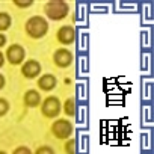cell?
Masks as SVG:
<instances>
[{
	"label": "cell",
	"instance_id": "22",
	"mask_svg": "<svg viewBox=\"0 0 154 154\" xmlns=\"http://www.w3.org/2000/svg\"><path fill=\"white\" fill-rule=\"evenodd\" d=\"M139 8V3L137 2H116L115 3V11L118 12H136Z\"/></svg>",
	"mask_w": 154,
	"mask_h": 154
},
{
	"label": "cell",
	"instance_id": "11",
	"mask_svg": "<svg viewBox=\"0 0 154 154\" xmlns=\"http://www.w3.org/2000/svg\"><path fill=\"white\" fill-rule=\"evenodd\" d=\"M152 72V51L140 53V74L142 77H151Z\"/></svg>",
	"mask_w": 154,
	"mask_h": 154
},
{
	"label": "cell",
	"instance_id": "31",
	"mask_svg": "<svg viewBox=\"0 0 154 154\" xmlns=\"http://www.w3.org/2000/svg\"><path fill=\"white\" fill-rule=\"evenodd\" d=\"M3 45H6V36L3 33H0V47H3Z\"/></svg>",
	"mask_w": 154,
	"mask_h": 154
},
{
	"label": "cell",
	"instance_id": "35",
	"mask_svg": "<svg viewBox=\"0 0 154 154\" xmlns=\"http://www.w3.org/2000/svg\"><path fill=\"white\" fill-rule=\"evenodd\" d=\"M145 154H149V152H145Z\"/></svg>",
	"mask_w": 154,
	"mask_h": 154
},
{
	"label": "cell",
	"instance_id": "1",
	"mask_svg": "<svg viewBox=\"0 0 154 154\" xmlns=\"http://www.w3.org/2000/svg\"><path fill=\"white\" fill-rule=\"evenodd\" d=\"M48 32V21L41 17V15H33L26 21V33L33 38V39H39L44 38Z\"/></svg>",
	"mask_w": 154,
	"mask_h": 154
},
{
	"label": "cell",
	"instance_id": "21",
	"mask_svg": "<svg viewBox=\"0 0 154 154\" xmlns=\"http://www.w3.org/2000/svg\"><path fill=\"white\" fill-rule=\"evenodd\" d=\"M139 8H140V15H142V23L151 24L152 23V3L143 2V3H139Z\"/></svg>",
	"mask_w": 154,
	"mask_h": 154
},
{
	"label": "cell",
	"instance_id": "3",
	"mask_svg": "<svg viewBox=\"0 0 154 154\" xmlns=\"http://www.w3.org/2000/svg\"><path fill=\"white\" fill-rule=\"evenodd\" d=\"M72 131H74V127H72V122L69 119L60 118L51 124V133L56 139H62V140L69 139L72 136Z\"/></svg>",
	"mask_w": 154,
	"mask_h": 154
},
{
	"label": "cell",
	"instance_id": "6",
	"mask_svg": "<svg viewBox=\"0 0 154 154\" xmlns=\"http://www.w3.org/2000/svg\"><path fill=\"white\" fill-rule=\"evenodd\" d=\"M6 57H8V62L12 63V65H20L24 57H26V51L24 48L20 45V44H12L8 47V51H6Z\"/></svg>",
	"mask_w": 154,
	"mask_h": 154
},
{
	"label": "cell",
	"instance_id": "23",
	"mask_svg": "<svg viewBox=\"0 0 154 154\" xmlns=\"http://www.w3.org/2000/svg\"><path fill=\"white\" fill-rule=\"evenodd\" d=\"M79 151L80 154H88L89 151V136L86 133V130H80L79 131Z\"/></svg>",
	"mask_w": 154,
	"mask_h": 154
},
{
	"label": "cell",
	"instance_id": "2",
	"mask_svg": "<svg viewBox=\"0 0 154 154\" xmlns=\"http://www.w3.org/2000/svg\"><path fill=\"white\" fill-rule=\"evenodd\" d=\"M44 12L47 15L48 20L51 21H60L63 18L68 17L69 12V6L66 2H62V0H51V2H47L44 6Z\"/></svg>",
	"mask_w": 154,
	"mask_h": 154
},
{
	"label": "cell",
	"instance_id": "26",
	"mask_svg": "<svg viewBox=\"0 0 154 154\" xmlns=\"http://www.w3.org/2000/svg\"><path fill=\"white\" fill-rule=\"evenodd\" d=\"M75 148H77V140L72 139V137L66 139V142H65V152L66 154H75L77 152Z\"/></svg>",
	"mask_w": 154,
	"mask_h": 154
},
{
	"label": "cell",
	"instance_id": "20",
	"mask_svg": "<svg viewBox=\"0 0 154 154\" xmlns=\"http://www.w3.org/2000/svg\"><path fill=\"white\" fill-rule=\"evenodd\" d=\"M23 101H24V104H26L27 107H36V106L41 104V95H39L38 91H35V89H29V91L24 94Z\"/></svg>",
	"mask_w": 154,
	"mask_h": 154
},
{
	"label": "cell",
	"instance_id": "19",
	"mask_svg": "<svg viewBox=\"0 0 154 154\" xmlns=\"http://www.w3.org/2000/svg\"><path fill=\"white\" fill-rule=\"evenodd\" d=\"M140 149L145 152H149L152 149V131L151 128H143L140 133Z\"/></svg>",
	"mask_w": 154,
	"mask_h": 154
},
{
	"label": "cell",
	"instance_id": "8",
	"mask_svg": "<svg viewBox=\"0 0 154 154\" xmlns=\"http://www.w3.org/2000/svg\"><path fill=\"white\" fill-rule=\"evenodd\" d=\"M75 124L80 130H86L88 128V122H89V109L86 103H82L80 106H77L75 109Z\"/></svg>",
	"mask_w": 154,
	"mask_h": 154
},
{
	"label": "cell",
	"instance_id": "13",
	"mask_svg": "<svg viewBox=\"0 0 154 154\" xmlns=\"http://www.w3.org/2000/svg\"><path fill=\"white\" fill-rule=\"evenodd\" d=\"M75 98L80 103H86L89 98V85L86 79H79L75 83Z\"/></svg>",
	"mask_w": 154,
	"mask_h": 154
},
{
	"label": "cell",
	"instance_id": "9",
	"mask_svg": "<svg viewBox=\"0 0 154 154\" xmlns=\"http://www.w3.org/2000/svg\"><path fill=\"white\" fill-rule=\"evenodd\" d=\"M21 74L26 79H35V77H38L41 74V63L35 59L24 62L23 66H21Z\"/></svg>",
	"mask_w": 154,
	"mask_h": 154
},
{
	"label": "cell",
	"instance_id": "17",
	"mask_svg": "<svg viewBox=\"0 0 154 154\" xmlns=\"http://www.w3.org/2000/svg\"><path fill=\"white\" fill-rule=\"evenodd\" d=\"M140 122L143 125V128H149L152 127V106L149 103H143L142 109H140Z\"/></svg>",
	"mask_w": 154,
	"mask_h": 154
},
{
	"label": "cell",
	"instance_id": "18",
	"mask_svg": "<svg viewBox=\"0 0 154 154\" xmlns=\"http://www.w3.org/2000/svg\"><path fill=\"white\" fill-rule=\"evenodd\" d=\"M89 74V57L88 54H79L77 57V75L85 79Z\"/></svg>",
	"mask_w": 154,
	"mask_h": 154
},
{
	"label": "cell",
	"instance_id": "14",
	"mask_svg": "<svg viewBox=\"0 0 154 154\" xmlns=\"http://www.w3.org/2000/svg\"><path fill=\"white\" fill-rule=\"evenodd\" d=\"M38 88L41 89V91H44V92H50V91H53L54 88H56V85H57V79L53 75V74H44V75H41L39 79H38Z\"/></svg>",
	"mask_w": 154,
	"mask_h": 154
},
{
	"label": "cell",
	"instance_id": "7",
	"mask_svg": "<svg viewBox=\"0 0 154 154\" xmlns=\"http://www.w3.org/2000/svg\"><path fill=\"white\" fill-rule=\"evenodd\" d=\"M56 38L62 45H71L75 41V29L72 26H68V24L62 26V27H59V30L56 33Z\"/></svg>",
	"mask_w": 154,
	"mask_h": 154
},
{
	"label": "cell",
	"instance_id": "12",
	"mask_svg": "<svg viewBox=\"0 0 154 154\" xmlns=\"http://www.w3.org/2000/svg\"><path fill=\"white\" fill-rule=\"evenodd\" d=\"M88 12H89V5L85 3V2H79L77 3V8H75V23L82 26V27H86L88 26Z\"/></svg>",
	"mask_w": 154,
	"mask_h": 154
},
{
	"label": "cell",
	"instance_id": "15",
	"mask_svg": "<svg viewBox=\"0 0 154 154\" xmlns=\"http://www.w3.org/2000/svg\"><path fill=\"white\" fill-rule=\"evenodd\" d=\"M77 36V51L80 54H86L89 50V32L86 29H82L79 33H75Z\"/></svg>",
	"mask_w": 154,
	"mask_h": 154
},
{
	"label": "cell",
	"instance_id": "25",
	"mask_svg": "<svg viewBox=\"0 0 154 154\" xmlns=\"http://www.w3.org/2000/svg\"><path fill=\"white\" fill-rule=\"evenodd\" d=\"M12 24V20H11V15L6 14V12H0V32H5L11 27Z\"/></svg>",
	"mask_w": 154,
	"mask_h": 154
},
{
	"label": "cell",
	"instance_id": "4",
	"mask_svg": "<svg viewBox=\"0 0 154 154\" xmlns=\"http://www.w3.org/2000/svg\"><path fill=\"white\" fill-rule=\"evenodd\" d=\"M60 110H62V103L54 95H48L47 98H44V101H41V113L45 118H57Z\"/></svg>",
	"mask_w": 154,
	"mask_h": 154
},
{
	"label": "cell",
	"instance_id": "24",
	"mask_svg": "<svg viewBox=\"0 0 154 154\" xmlns=\"http://www.w3.org/2000/svg\"><path fill=\"white\" fill-rule=\"evenodd\" d=\"M62 109H63V113H65L68 118H72V116L75 115V109H77V106H75V98H66L65 103H63V106H62Z\"/></svg>",
	"mask_w": 154,
	"mask_h": 154
},
{
	"label": "cell",
	"instance_id": "34",
	"mask_svg": "<svg viewBox=\"0 0 154 154\" xmlns=\"http://www.w3.org/2000/svg\"><path fill=\"white\" fill-rule=\"evenodd\" d=\"M0 154H6V152H5V151H0Z\"/></svg>",
	"mask_w": 154,
	"mask_h": 154
},
{
	"label": "cell",
	"instance_id": "27",
	"mask_svg": "<svg viewBox=\"0 0 154 154\" xmlns=\"http://www.w3.org/2000/svg\"><path fill=\"white\" fill-rule=\"evenodd\" d=\"M9 112V103L5 98H0V118L5 116Z\"/></svg>",
	"mask_w": 154,
	"mask_h": 154
},
{
	"label": "cell",
	"instance_id": "28",
	"mask_svg": "<svg viewBox=\"0 0 154 154\" xmlns=\"http://www.w3.org/2000/svg\"><path fill=\"white\" fill-rule=\"evenodd\" d=\"M33 154H56V152H54V149H53L51 146H48V145H42V146H39Z\"/></svg>",
	"mask_w": 154,
	"mask_h": 154
},
{
	"label": "cell",
	"instance_id": "16",
	"mask_svg": "<svg viewBox=\"0 0 154 154\" xmlns=\"http://www.w3.org/2000/svg\"><path fill=\"white\" fill-rule=\"evenodd\" d=\"M152 47V27L145 26L140 29V48L143 51H151Z\"/></svg>",
	"mask_w": 154,
	"mask_h": 154
},
{
	"label": "cell",
	"instance_id": "29",
	"mask_svg": "<svg viewBox=\"0 0 154 154\" xmlns=\"http://www.w3.org/2000/svg\"><path fill=\"white\" fill-rule=\"evenodd\" d=\"M14 5L18 8H30L33 5V0H27V2H23V0H14Z\"/></svg>",
	"mask_w": 154,
	"mask_h": 154
},
{
	"label": "cell",
	"instance_id": "5",
	"mask_svg": "<svg viewBox=\"0 0 154 154\" xmlns=\"http://www.w3.org/2000/svg\"><path fill=\"white\" fill-rule=\"evenodd\" d=\"M74 60V54L71 50L62 47V48H57L53 54V62L57 68H68Z\"/></svg>",
	"mask_w": 154,
	"mask_h": 154
},
{
	"label": "cell",
	"instance_id": "30",
	"mask_svg": "<svg viewBox=\"0 0 154 154\" xmlns=\"http://www.w3.org/2000/svg\"><path fill=\"white\" fill-rule=\"evenodd\" d=\"M12 154H32V151L27 146H18V148H15V151Z\"/></svg>",
	"mask_w": 154,
	"mask_h": 154
},
{
	"label": "cell",
	"instance_id": "10",
	"mask_svg": "<svg viewBox=\"0 0 154 154\" xmlns=\"http://www.w3.org/2000/svg\"><path fill=\"white\" fill-rule=\"evenodd\" d=\"M140 100L143 103L152 101V77H142V80H140Z\"/></svg>",
	"mask_w": 154,
	"mask_h": 154
},
{
	"label": "cell",
	"instance_id": "32",
	"mask_svg": "<svg viewBox=\"0 0 154 154\" xmlns=\"http://www.w3.org/2000/svg\"><path fill=\"white\" fill-rule=\"evenodd\" d=\"M5 85H6V80H5V77L0 74V89H3L5 88Z\"/></svg>",
	"mask_w": 154,
	"mask_h": 154
},
{
	"label": "cell",
	"instance_id": "33",
	"mask_svg": "<svg viewBox=\"0 0 154 154\" xmlns=\"http://www.w3.org/2000/svg\"><path fill=\"white\" fill-rule=\"evenodd\" d=\"M3 63H5V56H3V53L0 51V68L3 66Z\"/></svg>",
	"mask_w": 154,
	"mask_h": 154
}]
</instances>
